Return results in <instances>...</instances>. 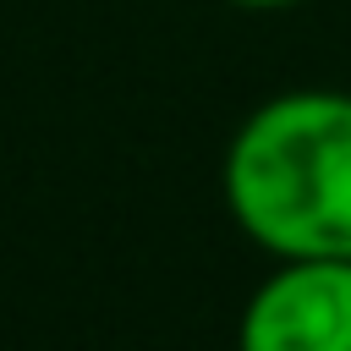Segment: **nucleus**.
<instances>
[{"instance_id":"obj_1","label":"nucleus","mask_w":351,"mask_h":351,"mask_svg":"<svg viewBox=\"0 0 351 351\" xmlns=\"http://www.w3.org/2000/svg\"><path fill=\"white\" fill-rule=\"evenodd\" d=\"M247 241L285 258H351V93L291 88L263 99L219 165Z\"/></svg>"},{"instance_id":"obj_2","label":"nucleus","mask_w":351,"mask_h":351,"mask_svg":"<svg viewBox=\"0 0 351 351\" xmlns=\"http://www.w3.org/2000/svg\"><path fill=\"white\" fill-rule=\"evenodd\" d=\"M236 351H351V258H285L247 296Z\"/></svg>"},{"instance_id":"obj_3","label":"nucleus","mask_w":351,"mask_h":351,"mask_svg":"<svg viewBox=\"0 0 351 351\" xmlns=\"http://www.w3.org/2000/svg\"><path fill=\"white\" fill-rule=\"evenodd\" d=\"M225 5H241V11H291V5H307V0H225Z\"/></svg>"}]
</instances>
